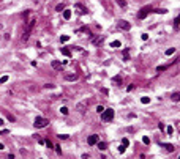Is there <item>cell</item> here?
Segmentation results:
<instances>
[{
    "label": "cell",
    "mask_w": 180,
    "mask_h": 159,
    "mask_svg": "<svg viewBox=\"0 0 180 159\" xmlns=\"http://www.w3.org/2000/svg\"><path fill=\"white\" fill-rule=\"evenodd\" d=\"M114 109H104V110L101 112V120L106 123V121H111L112 118H114Z\"/></svg>",
    "instance_id": "7a4b0ae2"
},
{
    "label": "cell",
    "mask_w": 180,
    "mask_h": 159,
    "mask_svg": "<svg viewBox=\"0 0 180 159\" xmlns=\"http://www.w3.org/2000/svg\"><path fill=\"white\" fill-rule=\"evenodd\" d=\"M152 11L158 13V14H166V13H168V10H164V8H156V10H152Z\"/></svg>",
    "instance_id": "e0dca14e"
},
{
    "label": "cell",
    "mask_w": 180,
    "mask_h": 159,
    "mask_svg": "<svg viewBox=\"0 0 180 159\" xmlns=\"http://www.w3.org/2000/svg\"><path fill=\"white\" fill-rule=\"evenodd\" d=\"M174 52H175V47H169V49H166V55H172Z\"/></svg>",
    "instance_id": "603a6c76"
},
{
    "label": "cell",
    "mask_w": 180,
    "mask_h": 159,
    "mask_svg": "<svg viewBox=\"0 0 180 159\" xmlns=\"http://www.w3.org/2000/svg\"><path fill=\"white\" fill-rule=\"evenodd\" d=\"M35 24H37V19H30V21L27 22L25 30H24V35H22V41H27V39L30 38V35H32V32H33V27H35Z\"/></svg>",
    "instance_id": "6da1fadb"
},
{
    "label": "cell",
    "mask_w": 180,
    "mask_h": 159,
    "mask_svg": "<svg viewBox=\"0 0 180 159\" xmlns=\"http://www.w3.org/2000/svg\"><path fill=\"white\" fill-rule=\"evenodd\" d=\"M103 110H104V107H103V106H98V107H96V112H98V113H101Z\"/></svg>",
    "instance_id": "e575fe53"
},
{
    "label": "cell",
    "mask_w": 180,
    "mask_h": 159,
    "mask_svg": "<svg viewBox=\"0 0 180 159\" xmlns=\"http://www.w3.org/2000/svg\"><path fill=\"white\" fill-rule=\"evenodd\" d=\"M166 132H168V134H174V128L168 126V128H166Z\"/></svg>",
    "instance_id": "f1b7e54d"
},
{
    "label": "cell",
    "mask_w": 180,
    "mask_h": 159,
    "mask_svg": "<svg viewBox=\"0 0 180 159\" xmlns=\"http://www.w3.org/2000/svg\"><path fill=\"white\" fill-rule=\"evenodd\" d=\"M142 143H145V145H148V143H150V139H148L147 136H144V137H142Z\"/></svg>",
    "instance_id": "4316f807"
},
{
    "label": "cell",
    "mask_w": 180,
    "mask_h": 159,
    "mask_svg": "<svg viewBox=\"0 0 180 159\" xmlns=\"http://www.w3.org/2000/svg\"><path fill=\"white\" fill-rule=\"evenodd\" d=\"M141 38H142L144 41H147V39H148V35H147V33H142V35H141Z\"/></svg>",
    "instance_id": "836d02e7"
},
{
    "label": "cell",
    "mask_w": 180,
    "mask_h": 159,
    "mask_svg": "<svg viewBox=\"0 0 180 159\" xmlns=\"http://www.w3.org/2000/svg\"><path fill=\"white\" fill-rule=\"evenodd\" d=\"M141 102H142V104H148V102H150V98H148V96H142V98H141Z\"/></svg>",
    "instance_id": "d6986e66"
},
{
    "label": "cell",
    "mask_w": 180,
    "mask_h": 159,
    "mask_svg": "<svg viewBox=\"0 0 180 159\" xmlns=\"http://www.w3.org/2000/svg\"><path fill=\"white\" fill-rule=\"evenodd\" d=\"M44 143H46V145H48V147H49V148H52V143H51V142H49V140H46V142H44Z\"/></svg>",
    "instance_id": "f35d334b"
},
{
    "label": "cell",
    "mask_w": 180,
    "mask_h": 159,
    "mask_svg": "<svg viewBox=\"0 0 180 159\" xmlns=\"http://www.w3.org/2000/svg\"><path fill=\"white\" fill-rule=\"evenodd\" d=\"M98 140H100V136L92 134V136L89 137V140H87V142H89V145H96V142H98Z\"/></svg>",
    "instance_id": "52a82bcc"
},
{
    "label": "cell",
    "mask_w": 180,
    "mask_h": 159,
    "mask_svg": "<svg viewBox=\"0 0 180 159\" xmlns=\"http://www.w3.org/2000/svg\"><path fill=\"white\" fill-rule=\"evenodd\" d=\"M66 41H70V36L68 35H62L60 36V43H66Z\"/></svg>",
    "instance_id": "ffe728a7"
},
{
    "label": "cell",
    "mask_w": 180,
    "mask_h": 159,
    "mask_svg": "<svg viewBox=\"0 0 180 159\" xmlns=\"http://www.w3.org/2000/svg\"><path fill=\"white\" fill-rule=\"evenodd\" d=\"M60 112H62V113H63V115H68V107H60Z\"/></svg>",
    "instance_id": "d4e9b609"
},
{
    "label": "cell",
    "mask_w": 180,
    "mask_h": 159,
    "mask_svg": "<svg viewBox=\"0 0 180 159\" xmlns=\"http://www.w3.org/2000/svg\"><path fill=\"white\" fill-rule=\"evenodd\" d=\"M122 143L125 147H128V145H130V140H128V139H122Z\"/></svg>",
    "instance_id": "d6a6232c"
},
{
    "label": "cell",
    "mask_w": 180,
    "mask_h": 159,
    "mask_svg": "<svg viewBox=\"0 0 180 159\" xmlns=\"http://www.w3.org/2000/svg\"><path fill=\"white\" fill-rule=\"evenodd\" d=\"M161 147H163V148H166L169 153H172V151L175 150V147H174V145H171V143H161Z\"/></svg>",
    "instance_id": "30bf717a"
},
{
    "label": "cell",
    "mask_w": 180,
    "mask_h": 159,
    "mask_svg": "<svg viewBox=\"0 0 180 159\" xmlns=\"http://www.w3.org/2000/svg\"><path fill=\"white\" fill-rule=\"evenodd\" d=\"M112 82H114V84H117V85H123V80H122V77H120V76H114V77H112Z\"/></svg>",
    "instance_id": "8fae6325"
},
{
    "label": "cell",
    "mask_w": 180,
    "mask_h": 159,
    "mask_svg": "<svg viewBox=\"0 0 180 159\" xmlns=\"http://www.w3.org/2000/svg\"><path fill=\"white\" fill-rule=\"evenodd\" d=\"M65 10V6H63V3H60V5H57L55 6V11H58V13H62V11Z\"/></svg>",
    "instance_id": "7402d4cb"
},
{
    "label": "cell",
    "mask_w": 180,
    "mask_h": 159,
    "mask_svg": "<svg viewBox=\"0 0 180 159\" xmlns=\"http://www.w3.org/2000/svg\"><path fill=\"white\" fill-rule=\"evenodd\" d=\"M166 69H168V66H158L156 71H166Z\"/></svg>",
    "instance_id": "d590c367"
},
{
    "label": "cell",
    "mask_w": 180,
    "mask_h": 159,
    "mask_svg": "<svg viewBox=\"0 0 180 159\" xmlns=\"http://www.w3.org/2000/svg\"><path fill=\"white\" fill-rule=\"evenodd\" d=\"M74 8H78L81 13H87V8H85L82 3H74Z\"/></svg>",
    "instance_id": "7c38bea8"
},
{
    "label": "cell",
    "mask_w": 180,
    "mask_h": 159,
    "mask_svg": "<svg viewBox=\"0 0 180 159\" xmlns=\"http://www.w3.org/2000/svg\"><path fill=\"white\" fill-rule=\"evenodd\" d=\"M78 79H79V76L76 73L74 74H65V80H68V82H76Z\"/></svg>",
    "instance_id": "ba28073f"
},
{
    "label": "cell",
    "mask_w": 180,
    "mask_h": 159,
    "mask_svg": "<svg viewBox=\"0 0 180 159\" xmlns=\"http://www.w3.org/2000/svg\"><path fill=\"white\" fill-rule=\"evenodd\" d=\"M44 88H54V85L52 84H46V85H44Z\"/></svg>",
    "instance_id": "74e56055"
},
{
    "label": "cell",
    "mask_w": 180,
    "mask_h": 159,
    "mask_svg": "<svg viewBox=\"0 0 180 159\" xmlns=\"http://www.w3.org/2000/svg\"><path fill=\"white\" fill-rule=\"evenodd\" d=\"M133 88H134V84H130V85L127 87V91H131Z\"/></svg>",
    "instance_id": "8d00e7d4"
},
{
    "label": "cell",
    "mask_w": 180,
    "mask_h": 159,
    "mask_svg": "<svg viewBox=\"0 0 180 159\" xmlns=\"http://www.w3.org/2000/svg\"><path fill=\"white\" fill-rule=\"evenodd\" d=\"M123 60H130V52H128V49H125V52H123Z\"/></svg>",
    "instance_id": "cb8c5ba5"
},
{
    "label": "cell",
    "mask_w": 180,
    "mask_h": 159,
    "mask_svg": "<svg viewBox=\"0 0 180 159\" xmlns=\"http://www.w3.org/2000/svg\"><path fill=\"white\" fill-rule=\"evenodd\" d=\"M0 150H5V145H3V143H0Z\"/></svg>",
    "instance_id": "60d3db41"
},
{
    "label": "cell",
    "mask_w": 180,
    "mask_h": 159,
    "mask_svg": "<svg viewBox=\"0 0 180 159\" xmlns=\"http://www.w3.org/2000/svg\"><path fill=\"white\" fill-rule=\"evenodd\" d=\"M63 17L68 21L70 17H71V10H63Z\"/></svg>",
    "instance_id": "2e32d148"
},
{
    "label": "cell",
    "mask_w": 180,
    "mask_h": 159,
    "mask_svg": "<svg viewBox=\"0 0 180 159\" xmlns=\"http://www.w3.org/2000/svg\"><path fill=\"white\" fill-rule=\"evenodd\" d=\"M96 143H98V148H100V150H106L107 148V143L106 142H100V140H98Z\"/></svg>",
    "instance_id": "9a60e30c"
},
{
    "label": "cell",
    "mask_w": 180,
    "mask_h": 159,
    "mask_svg": "<svg viewBox=\"0 0 180 159\" xmlns=\"http://www.w3.org/2000/svg\"><path fill=\"white\" fill-rule=\"evenodd\" d=\"M115 2H117V5L122 6V8H125V6H127V0H115Z\"/></svg>",
    "instance_id": "ac0fdd59"
},
{
    "label": "cell",
    "mask_w": 180,
    "mask_h": 159,
    "mask_svg": "<svg viewBox=\"0 0 180 159\" xmlns=\"http://www.w3.org/2000/svg\"><path fill=\"white\" fill-rule=\"evenodd\" d=\"M152 10H153V8H152L150 5H145V6L142 8V10H141V11L138 13V19H145V17H147L148 14L152 13Z\"/></svg>",
    "instance_id": "277c9868"
},
{
    "label": "cell",
    "mask_w": 180,
    "mask_h": 159,
    "mask_svg": "<svg viewBox=\"0 0 180 159\" xmlns=\"http://www.w3.org/2000/svg\"><path fill=\"white\" fill-rule=\"evenodd\" d=\"M49 124V120L44 117H37L35 118V123H33V126L37 128V129H41V128H46Z\"/></svg>",
    "instance_id": "3957f363"
},
{
    "label": "cell",
    "mask_w": 180,
    "mask_h": 159,
    "mask_svg": "<svg viewBox=\"0 0 180 159\" xmlns=\"http://www.w3.org/2000/svg\"><path fill=\"white\" fill-rule=\"evenodd\" d=\"M117 27H119L120 30H130V28H131L130 22H127V21H119L117 22Z\"/></svg>",
    "instance_id": "8992f818"
},
{
    "label": "cell",
    "mask_w": 180,
    "mask_h": 159,
    "mask_svg": "<svg viewBox=\"0 0 180 159\" xmlns=\"http://www.w3.org/2000/svg\"><path fill=\"white\" fill-rule=\"evenodd\" d=\"M60 52L63 54L65 57H71V50H70L68 47H62V49H60Z\"/></svg>",
    "instance_id": "4fadbf2b"
},
{
    "label": "cell",
    "mask_w": 180,
    "mask_h": 159,
    "mask_svg": "<svg viewBox=\"0 0 180 159\" xmlns=\"http://www.w3.org/2000/svg\"><path fill=\"white\" fill-rule=\"evenodd\" d=\"M5 82H8V76H2L0 77V84H5Z\"/></svg>",
    "instance_id": "484cf974"
},
{
    "label": "cell",
    "mask_w": 180,
    "mask_h": 159,
    "mask_svg": "<svg viewBox=\"0 0 180 159\" xmlns=\"http://www.w3.org/2000/svg\"><path fill=\"white\" fill-rule=\"evenodd\" d=\"M120 46H122V43L119 41V39H117V41H112V44H111V47H120Z\"/></svg>",
    "instance_id": "44dd1931"
},
{
    "label": "cell",
    "mask_w": 180,
    "mask_h": 159,
    "mask_svg": "<svg viewBox=\"0 0 180 159\" xmlns=\"http://www.w3.org/2000/svg\"><path fill=\"white\" fill-rule=\"evenodd\" d=\"M87 106H89V101H81L79 104L76 106V110L82 113V112H85V109H87Z\"/></svg>",
    "instance_id": "5b68a950"
},
{
    "label": "cell",
    "mask_w": 180,
    "mask_h": 159,
    "mask_svg": "<svg viewBox=\"0 0 180 159\" xmlns=\"http://www.w3.org/2000/svg\"><path fill=\"white\" fill-rule=\"evenodd\" d=\"M51 66H52V68L55 69V71H60V69H62V66H63V65L60 63V62H57V60H52V62H51Z\"/></svg>",
    "instance_id": "9c48e42d"
},
{
    "label": "cell",
    "mask_w": 180,
    "mask_h": 159,
    "mask_svg": "<svg viewBox=\"0 0 180 159\" xmlns=\"http://www.w3.org/2000/svg\"><path fill=\"white\" fill-rule=\"evenodd\" d=\"M54 148H55V153H57V154H62V150H60V147H58V145H55Z\"/></svg>",
    "instance_id": "1f68e13d"
},
{
    "label": "cell",
    "mask_w": 180,
    "mask_h": 159,
    "mask_svg": "<svg viewBox=\"0 0 180 159\" xmlns=\"http://www.w3.org/2000/svg\"><path fill=\"white\" fill-rule=\"evenodd\" d=\"M5 124V121H3V118H0V126H3Z\"/></svg>",
    "instance_id": "ab89813d"
},
{
    "label": "cell",
    "mask_w": 180,
    "mask_h": 159,
    "mask_svg": "<svg viewBox=\"0 0 180 159\" xmlns=\"http://www.w3.org/2000/svg\"><path fill=\"white\" fill-rule=\"evenodd\" d=\"M58 139H62V140H66V139H68V134H60V136H58Z\"/></svg>",
    "instance_id": "4dcf8cb0"
},
{
    "label": "cell",
    "mask_w": 180,
    "mask_h": 159,
    "mask_svg": "<svg viewBox=\"0 0 180 159\" xmlns=\"http://www.w3.org/2000/svg\"><path fill=\"white\" fill-rule=\"evenodd\" d=\"M125 150H127V147H125V145H120V147H119V153H123V151H125Z\"/></svg>",
    "instance_id": "f546056e"
},
{
    "label": "cell",
    "mask_w": 180,
    "mask_h": 159,
    "mask_svg": "<svg viewBox=\"0 0 180 159\" xmlns=\"http://www.w3.org/2000/svg\"><path fill=\"white\" fill-rule=\"evenodd\" d=\"M174 28H175V30H179V16L175 17V21H174Z\"/></svg>",
    "instance_id": "83f0119b"
},
{
    "label": "cell",
    "mask_w": 180,
    "mask_h": 159,
    "mask_svg": "<svg viewBox=\"0 0 180 159\" xmlns=\"http://www.w3.org/2000/svg\"><path fill=\"white\" fill-rule=\"evenodd\" d=\"M171 99L177 102V101L180 99V93H179V91H175V93H172V96H171Z\"/></svg>",
    "instance_id": "5bb4252c"
}]
</instances>
